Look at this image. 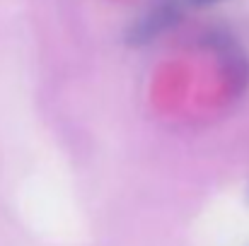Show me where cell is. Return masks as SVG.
<instances>
[{
	"mask_svg": "<svg viewBox=\"0 0 249 246\" xmlns=\"http://www.w3.org/2000/svg\"><path fill=\"white\" fill-rule=\"evenodd\" d=\"M177 17H179V5H177V2H172V0L158 2V5L133 27V39H136V41H148V39H153L158 32L167 29Z\"/></svg>",
	"mask_w": 249,
	"mask_h": 246,
	"instance_id": "obj_1",
	"label": "cell"
},
{
	"mask_svg": "<svg viewBox=\"0 0 249 246\" xmlns=\"http://www.w3.org/2000/svg\"><path fill=\"white\" fill-rule=\"evenodd\" d=\"M194 5H211V2H215V0H191Z\"/></svg>",
	"mask_w": 249,
	"mask_h": 246,
	"instance_id": "obj_2",
	"label": "cell"
}]
</instances>
